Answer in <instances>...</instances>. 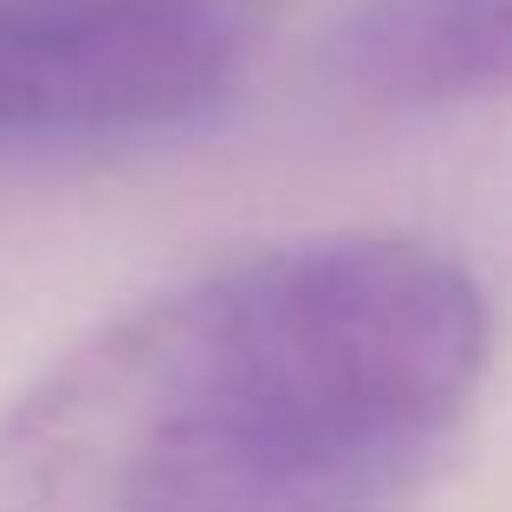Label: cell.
I'll list each match as a JSON object with an SVG mask.
<instances>
[{
  "label": "cell",
  "mask_w": 512,
  "mask_h": 512,
  "mask_svg": "<svg viewBox=\"0 0 512 512\" xmlns=\"http://www.w3.org/2000/svg\"><path fill=\"white\" fill-rule=\"evenodd\" d=\"M487 292L409 234L227 260L0 409V512H396L487 376Z\"/></svg>",
  "instance_id": "1"
},
{
  "label": "cell",
  "mask_w": 512,
  "mask_h": 512,
  "mask_svg": "<svg viewBox=\"0 0 512 512\" xmlns=\"http://www.w3.org/2000/svg\"><path fill=\"white\" fill-rule=\"evenodd\" d=\"M266 0H0V143L175 130L240 85Z\"/></svg>",
  "instance_id": "2"
},
{
  "label": "cell",
  "mask_w": 512,
  "mask_h": 512,
  "mask_svg": "<svg viewBox=\"0 0 512 512\" xmlns=\"http://www.w3.org/2000/svg\"><path fill=\"white\" fill-rule=\"evenodd\" d=\"M350 98L435 111L512 91V0H363L331 39Z\"/></svg>",
  "instance_id": "3"
}]
</instances>
